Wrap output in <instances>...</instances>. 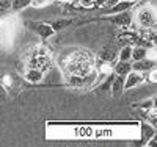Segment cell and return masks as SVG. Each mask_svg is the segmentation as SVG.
<instances>
[{
	"instance_id": "11",
	"label": "cell",
	"mask_w": 157,
	"mask_h": 147,
	"mask_svg": "<svg viewBox=\"0 0 157 147\" xmlns=\"http://www.w3.org/2000/svg\"><path fill=\"white\" fill-rule=\"evenodd\" d=\"M124 91V75H116L112 80V94L115 97L121 96Z\"/></svg>"
},
{
	"instance_id": "16",
	"label": "cell",
	"mask_w": 157,
	"mask_h": 147,
	"mask_svg": "<svg viewBox=\"0 0 157 147\" xmlns=\"http://www.w3.org/2000/svg\"><path fill=\"white\" fill-rule=\"evenodd\" d=\"M71 24H72V19H58L54 24H50V27L54 28V31H58V30H63V28H68Z\"/></svg>"
},
{
	"instance_id": "10",
	"label": "cell",
	"mask_w": 157,
	"mask_h": 147,
	"mask_svg": "<svg viewBox=\"0 0 157 147\" xmlns=\"http://www.w3.org/2000/svg\"><path fill=\"white\" fill-rule=\"evenodd\" d=\"M43 78H44V72L36 69V68H29L25 71V80L30 83H39Z\"/></svg>"
},
{
	"instance_id": "21",
	"label": "cell",
	"mask_w": 157,
	"mask_h": 147,
	"mask_svg": "<svg viewBox=\"0 0 157 147\" xmlns=\"http://www.w3.org/2000/svg\"><path fill=\"white\" fill-rule=\"evenodd\" d=\"M52 2H54V0H32L30 6H33V8H44L49 3H52Z\"/></svg>"
},
{
	"instance_id": "7",
	"label": "cell",
	"mask_w": 157,
	"mask_h": 147,
	"mask_svg": "<svg viewBox=\"0 0 157 147\" xmlns=\"http://www.w3.org/2000/svg\"><path fill=\"white\" fill-rule=\"evenodd\" d=\"M132 66V71H137V72H148L149 69L155 68V61L154 60H149V58H143V60H138V61H134L130 63Z\"/></svg>"
},
{
	"instance_id": "13",
	"label": "cell",
	"mask_w": 157,
	"mask_h": 147,
	"mask_svg": "<svg viewBox=\"0 0 157 147\" xmlns=\"http://www.w3.org/2000/svg\"><path fill=\"white\" fill-rule=\"evenodd\" d=\"M130 71H132V66H130V61H120L118 60V64L113 66V72H116V75H127Z\"/></svg>"
},
{
	"instance_id": "3",
	"label": "cell",
	"mask_w": 157,
	"mask_h": 147,
	"mask_svg": "<svg viewBox=\"0 0 157 147\" xmlns=\"http://www.w3.org/2000/svg\"><path fill=\"white\" fill-rule=\"evenodd\" d=\"M138 27H155V11L151 5H143L135 14Z\"/></svg>"
},
{
	"instance_id": "8",
	"label": "cell",
	"mask_w": 157,
	"mask_h": 147,
	"mask_svg": "<svg viewBox=\"0 0 157 147\" xmlns=\"http://www.w3.org/2000/svg\"><path fill=\"white\" fill-rule=\"evenodd\" d=\"M135 3L130 2V0H120L113 5H110V9H107L105 13L107 14H118V13H123V11H129Z\"/></svg>"
},
{
	"instance_id": "19",
	"label": "cell",
	"mask_w": 157,
	"mask_h": 147,
	"mask_svg": "<svg viewBox=\"0 0 157 147\" xmlns=\"http://www.w3.org/2000/svg\"><path fill=\"white\" fill-rule=\"evenodd\" d=\"M0 85H2L5 89H11L13 85H14V78H13L11 75H0Z\"/></svg>"
},
{
	"instance_id": "20",
	"label": "cell",
	"mask_w": 157,
	"mask_h": 147,
	"mask_svg": "<svg viewBox=\"0 0 157 147\" xmlns=\"http://www.w3.org/2000/svg\"><path fill=\"white\" fill-rule=\"evenodd\" d=\"M146 119L149 121V124H151L152 127H155V124H157V119H155V108H154V106H151L149 111L146 113Z\"/></svg>"
},
{
	"instance_id": "14",
	"label": "cell",
	"mask_w": 157,
	"mask_h": 147,
	"mask_svg": "<svg viewBox=\"0 0 157 147\" xmlns=\"http://www.w3.org/2000/svg\"><path fill=\"white\" fill-rule=\"evenodd\" d=\"M146 52L148 49L146 47H141V46H132V55H130V60L132 61H138V60H143L146 58Z\"/></svg>"
},
{
	"instance_id": "18",
	"label": "cell",
	"mask_w": 157,
	"mask_h": 147,
	"mask_svg": "<svg viewBox=\"0 0 157 147\" xmlns=\"http://www.w3.org/2000/svg\"><path fill=\"white\" fill-rule=\"evenodd\" d=\"M32 0H11V9L14 11H22L27 6H30Z\"/></svg>"
},
{
	"instance_id": "6",
	"label": "cell",
	"mask_w": 157,
	"mask_h": 147,
	"mask_svg": "<svg viewBox=\"0 0 157 147\" xmlns=\"http://www.w3.org/2000/svg\"><path fill=\"white\" fill-rule=\"evenodd\" d=\"M110 20L118 25L120 28L126 30L130 27V24H132V16L129 14V11H123V13H118V14H115L113 17H110Z\"/></svg>"
},
{
	"instance_id": "24",
	"label": "cell",
	"mask_w": 157,
	"mask_h": 147,
	"mask_svg": "<svg viewBox=\"0 0 157 147\" xmlns=\"http://www.w3.org/2000/svg\"><path fill=\"white\" fill-rule=\"evenodd\" d=\"M148 74H149V75H148V80H149L151 83H155V82H157V72H155V68L149 69Z\"/></svg>"
},
{
	"instance_id": "17",
	"label": "cell",
	"mask_w": 157,
	"mask_h": 147,
	"mask_svg": "<svg viewBox=\"0 0 157 147\" xmlns=\"http://www.w3.org/2000/svg\"><path fill=\"white\" fill-rule=\"evenodd\" d=\"M141 133H143V141H148L151 136L155 135V128H154L151 124L145 122V124L141 125Z\"/></svg>"
},
{
	"instance_id": "12",
	"label": "cell",
	"mask_w": 157,
	"mask_h": 147,
	"mask_svg": "<svg viewBox=\"0 0 157 147\" xmlns=\"http://www.w3.org/2000/svg\"><path fill=\"white\" fill-rule=\"evenodd\" d=\"M99 60H102V61H109V63H115V60L118 58V50L115 49V47H112V46H109V47H105L101 53H99V57H98Z\"/></svg>"
},
{
	"instance_id": "25",
	"label": "cell",
	"mask_w": 157,
	"mask_h": 147,
	"mask_svg": "<svg viewBox=\"0 0 157 147\" xmlns=\"http://www.w3.org/2000/svg\"><path fill=\"white\" fill-rule=\"evenodd\" d=\"M57 2H60V3H69L71 0H57Z\"/></svg>"
},
{
	"instance_id": "23",
	"label": "cell",
	"mask_w": 157,
	"mask_h": 147,
	"mask_svg": "<svg viewBox=\"0 0 157 147\" xmlns=\"http://www.w3.org/2000/svg\"><path fill=\"white\" fill-rule=\"evenodd\" d=\"M137 106H140V108H143V110H149L151 106H154V99L145 100V102H141V103H140V105H137Z\"/></svg>"
},
{
	"instance_id": "22",
	"label": "cell",
	"mask_w": 157,
	"mask_h": 147,
	"mask_svg": "<svg viewBox=\"0 0 157 147\" xmlns=\"http://www.w3.org/2000/svg\"><path fill=\"white\" fill-rule=\"evenodd\" d=\"M96 3H98V0H80L82 8H94Z\"/></svg>"
},
{
	"instance_id": "2",
	"label": "cell",
	"mask_w": 157,
	"mask_h": 147,
	"mask_svg": "<svg viewBox=\"0 0 157 147\" xmlns=\"http://www.w3.org/2000/svg\"><path fill=\"white\" fill-rule=\"evenodd\" d=\"M19 28V20L14 16L0 17V47L11 50L14 47V39Z\"/></svg>"
},
{
	"instance_id": "4",
	"label": "cell",
	"mask_w": 157,
	"mask_h": 147,
	"mask_svg": "<svg viewBox=\"0 0 157 147\" xmlns=\"http://www.w3.org/2000/svg\"><path fill=\"white\" fill-rule=\"evenodd\" d=\"M29 68H36L46 74L49 69H52V57L49 53L47 55H43V57H30Z\"/></svg>"
},
{
	"instance_id": "1",
	"label": "cell",
	"mask_w": 157,
	"mask_h": 147,
	"mask_svg": "<svg viewBox=\"0 0 157 147\" xmlns=\"http://www.w3.org/2000/svg\"><path fill=\"white\" fill-rule=\"evenodd\" d=\"M96 57L85 49H71L63 52L58 58V66L63 71L64 77L68 75H82L85 77L94 69Z\"/></svg>"
},
{
	"instance_id": "5",
	"label": "cell",
	"mask_w": 157,
	"mask_h": 147,
	"mask_svg": "<svg viewBox=\"0 0 157 147\" xmlns=\"http://www.w3.org/2000/svg\"><path fill=\"white\" fill-rule=\"evenodd\" d=\"M145 83V77H143L141 72L137 71H130L126 77H124V89H132L137 88L138 85Z\"/></svg>"
},
{
	"instance_id": "9",
	"label": "cell",
	"mask_w": 157,
	"mask_h": 147,
	"mask_svg": "<svg viewBox=\"0 0 157 147\" xmlns=\"http://www.w3.org/2000/svg\"><path fill=\"white\" fill-rule=\"evenodd\" d=\"M33 27H35V31L39 35V38H43V39H47V38H52L54 36V28L49 25V24H33Z\"/></svg>"
},
{
	"instance_id": "27",
	"label": "cell",
	"mask_w": 157,
	"mask_h": 147,
	"mask_svg": "<svg viewBox=\"0 0 157 147\" xmlns=\"http://www.w3.org/2000/svg\"><path fill=\"white\" fill-rule=\"evenodd\" d=\"M0 75H2V74H0Z\"/></svg>"
},
{
	"instance_id": "15",
	"label": "cell",
	"mask_w": 157,
	"mask_h": 147,
	"mask_svg": "<svg viewBox=\"0 0 157 147\" xmlns=\"http://www.w3.org/2000/svg\"><path fill=\"white\" fill-rule=\"evenodd\" d=\"M130 55H132V46H123L121 50L118 52V60L120 61H130Z\"/></svg>"
},
{
	"instance_id": "26",
	"label": "cell",
	"mask_w": 157,
	"mask_h": 147,
	"mask_svg": "<svg viewBox=\"0 0 157 147\" xmlns=\"http://www.w3.org/2000/svg\"><path fill=\"white\" fill-rule=\"evenodd\" d=\"M130 2H134V3H137V2H141V0H130Z\"/></svg>"
}]
</instances>
